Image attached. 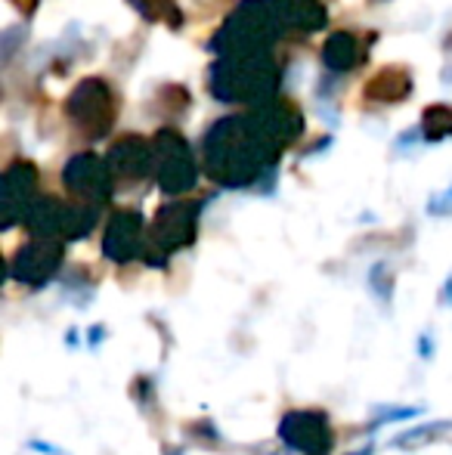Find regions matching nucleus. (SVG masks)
Returning <instances> with one entry per match:
<instances>
[{
	"instance_id": "obj_25",
	"label": "nucleus",
	"mask_w": 452,
	"mask_h": 455,
	"mask_svg": "<svg viewBox=\"0 0 452 455\" xmlns=\"http://www.w3.org/2000/svg\"><path fill=\"white\" fill-rule=\"evenodd\" d=\"M10 4L16 6L22 16H35V12H37V0H10Z\"/></svg>"
},
{
	"instance_id": "obj_27",
	"label": "nucleus",
	"mask_w": 452,
	"mask_h": 455,
	"mask_svg": "<svg viewBox=\"0 0 452 455\" xmlns=\"http://www.w3.org/2000/svg\"><path fill=\"white\" fill-rule=\"evenodd\" d=\"M356 455H369V452H356Z\"/></svg>"
},
{
	"instance_id": "obj_8",
	"label": "nucleus",
	"mask_w": 452,
	"mask_h": 455,
	"mask_svg": "<svg viewBox=\"0 0 452 455\" xmlns=\"http://www.w3.org/2000/svg\"><path fill=\"white\" fill-rule=\"evenodd\" d=\"M279 437L289 450L301 455H329L335 446V431L320 409H291L279 421Z\"/></svg>"
},
{
	"instance_id": "obj_5",
	"label": "nucleus",
	"mask_w": 452,
	"mask_h": 455,
	"mask_svg": "<svg viewBox=\"0 0 452 455\" xmlns=\"http://www.w3.org/2000/svg\"><path fill=\"white\" fill-rule=\"evenodd\" d=\"M97 208L91 202H59V198H37L31 204L25 227L31 235L41 239H59V242H81L97 227Z\"/></svg>"
},
{
	"instance_id": "obj_12",
	"label": "nucleus",
	"mask_w": 452,
	"mask_h": 455,
	"mask_svg": "<svg viewBox=\"0 0 452 455\" xmlns=\"http://www.w3.org/2000/svg\"><path fill=\"white\" fill-rule=\"evenodd\" d=\"M35 202H37V168L31 162H25V158H19L0 177V223H4V229L25 220Z\"/></svg>"
},
{
	"instance_id": "obj_22",
	"label": "nucleus",
	"mask_w": 452,
	"mask_h": 455,
	"mask_svg": "<svg viewBox=\"0 0 452 455\" xmlns=\"http://www.w3.org/2000/svg\"><path fill=\"white\" fill-rule=\"evenodd\" d=\"M372 288L381 294V298H387V294H391V275H387V267L385 264H378L372 270Z\"/></svg>"
},
{
	"instance_id": "obj_3",
	"label": "nucleus",
	"mask_w": 452,
	"mask_h": 455,
	"mask_svg": "<svg viewBox=\"0 0 452 455\" xmlns=\"http://www.w3.org/2000/svg\"><path fill=\"white\" fill-rule=\"evenodd\" d=\"M285 35L279 0H242L220 31L211 37V50L218 56L239 50H273Z\"/></svg>"
},
{
	"instance_id": "obj_21",
	"label": "nucleus",
	"mask_w": 452,
	"mask_h": 455,
	"mask_svg": "<svg viewBox=\"0 0 452 455\" xmlns=\"http://www.w3.org/2000/svg\"><path fill=\"white\" fill-rule=\"evenodd\" d=\"M452 425H443V421H437V425H428V427H418V431L412 434H403V437L397 440V446H403V450H412V446L418 443H431L434 440V434H447Z\"/></svg>"
},
{
	"instance_id": "obj_1",
	"label": "nucleus",
	"mask_w": 452,
	"mask_h": 455,
	"mask_svg": "<svg viewBox=\"0 0 452 455\" xmlns=\"http://www.w3.org/2000/svg\"><path fill=\"white\" fill-rule=\"evenodd\" d=\"M279 156L270 149L251 115H229L208 127L202 140V164L205 174L226 189H245L260 177H270Z\"/></svg>"
},
{
	"instance_id": "obj_18",
	"label": "nucleus",
	"mask_w": 452,
	"mask_h": 455,
	"mask_svg": "<svg viewBox=\"0 0 452 455\" xmlns=\"http://www.w3.org/2000/svg\"><path fill=\"white\" fill-rule=\"evenodd\" d=\"M146 22H164L168 28L180 31L183 28V10L177 6V0H127Z\"/></svg>"
},
{
	"instance_id": "obj_9",
	"label": "nucleus",
	"mask_w": 452,
	"mask_h": 455,
	"mask_svg": "<svg viewBox=\"0 0 452 455\" xmlns=\"http://www.w3.org/2000/svg\"><path fill=\"white\" fill-rule=\"evenodd\" d=\"M248 115H251L254 127H258L260 137L270 143V149L276 152V156H282V152L304 133L301 108L289 100H276V96H273V100L260 102V106L251 108Z\"/></svg>"
},
{
	"instance_id": "obj_16",
	"label": "nucleus",
	"mask_w": 452,
	"mask_h": 455,
	"mask_svg": "<svg viewBox=\"0 0 452 455\" xmlns=\"http://www.w3.org/2000/svg\"><path fill=\"white\" fill-rule=\"evenodd\" d=\"M366 100L381 102V106H397L412 93V75L406 66H385L369 78L366 84Z\"/></svg>"
},
{
	"instance_id": "obj_26",
	"label": "nucleus",
	"mask_w": 452,
	"mask_h": 455,
	"mask_svg": "<svg viewBox=\"0 0 452 455\" xmlns=\"http://www.w3.org/2000/svg\"><path fill=\"white\" fill-rule=\"evenodd\" d=\"M369 4H385V0H369Z\"/></svg>"
},
{
	"instance_id": "obj_14",
	"label": "nucleus",
	"mask_w": 452,
	"mask_h": 455,
	"mask_svg": "<svg viewBox=\"0 0 452 455\" xmlns=\"http://www.w3.org/2000/svg\"><path fill=\"white\" fill-rule=\"evenodd\" d=\"M109 168L118 180L139 183L149 174H155V143H149L139 133H127L109 149Z\"/></svg>"
},
{
	"instance_id": "obj_2",
	"label": "nucleus",
	"mask_w": 452,
	"mask_h": 455,
	"mask_svg": "<svg viewBox=\"0 0 452 455\" xmlns=\"http://www.w3.org/2000/svg\"><path fill=\"white\" fill-rule=\"evenodd\" d=\"M279 78H282V68L273 50H239V53L218 56L208 72V91L220 102L260 106L276 96Z\"/></svg>"
},
{
	"instance_id": "obj_20",
	"label": "nucleus",
	"mask_w": 452,
	"mask_h": 455,
	"mask_svg": "<svg viewBox=\"0 0 452 455\" xmlns=\"http://www.w3.org/2000/svg\"><path fill=\"white\" fill-rule=\"evenodd\" d=\"M189 102H193V96L183 84H162L155 93V108L168 118H180L189 108Z\"/></svg>"
},
{
	"instance_id": "obj_10",
	"label": "nucleus",
	"mask_w": 452,
	"mask_h": 455,
	"mask_svg": "<svg viewBox=\"0 0 452 455\" xmlns=\"http://www.w3.org/2000/svg\"><path fill=\"white\" fill-rule=\"evenodd\" d=\"M62 180H66V189L72 192L75 198L91 204H106L112 198V168L109 162H103L93 152H81V156H72L66 162V171H62Z\"/></svg>"
},
{
	"instance_id": "obj_23",
	"label": "nucleus",
	"mask_w": 452,
	"mask_h": 455,
	"mask_svg": "<svg viewBox=\"0 0 452 455\" xmlns=\"http://www.w3.org/2000/svg\"><path fill=\"white\" fill-rule=\"evenodd\" d=\"M428 211H431V214H437V217L452 214V186H449V192H443V196H434V198H431Z\"/></svg>"
},
{
	"instance_id": "obj_24",
	"label": "nucleus",
	"mask_w": 452,
	"mask_h": 455,
	"mask_svg": "<svg viewBox=\"0 0 452 455\" xmlns=\"http://www.w3.org/2000/svg\"><path fill=\"white\" fill-rule=\"evenodd\" d=\"M19 37H25L19 28H10V31H6V35H4V60H12V53H16Z\"/></svg>"
},
{
	"instance_id": "obj_13",
	"label": "nucleus",
	"mask_w": 452,
	"mask_h": 455,
	"mask_svg": "<svg viewBox=\"0 0 452 455\" xmlns=\"http://www.w3.org/2000/svg\"><path fill=\"white\" fill-rule=\"evenodd\" d=\"M146 251V220L139 211H115L103 233V254L112 264H131Z\"/></svg>"
},
{
	"instance_id": "obj_4",
	"label": "nucleus",
	"mask_w": 452,
	"mask_h": 455,
	"mask_svg": "<svg viewBox=\"0 0 452 455\" xmlns=\"http://www.w3.org/2000/svg\"><path fill=\"white\" fill-rule=\"evenodd\" d=\"M199 214H202V202H193V198L189 202L162 204L149 227V235H146V251H143L146 264L164 267L170 254L193 245L195 233H199Z\"/></svg>"
},
{
	"instance_id": "obj_15",
	"label": "nucleus",
	"mask_w": 452,
	"mask_h": 455,
	"mask_svg": "<svg viewBox=\"0 0 452 455\" xmlns=\"http://www.w3.org/2000/svg\"><path fill=\"white\" fill-rule=\"evenodd\" d=\"M279 10H282V25L289 37H310L329 22L322 0H279Z\"/></svg>"
},
{
	"instance_id": "obj_19",
	"label": "nucleus",
	"mask_w": 452,
	"mask_h": 455,
	"mask_svg": "<svg viewBox=\"0 0 452 455\" xmlns=\"http://www.w3.org/2000/svg\"><path fill=\"white\" fill-rule=\"evenodd\" d=\"M422 133H424V140H431V143H440V140L452 137V106L449 102H434V106L424 108Z\"/></svg>"
},
{
	"instance_id": "obj_17",
	"label": "nucleus",
	"mask_w": 452,
	"mask_h": 455,
	"mask_svg": "<svg viewBox=\"0 0 452 455\" xmlns=\"http://www.w3.org/2000/svg\"><path fill=\"white\" fill-rule=\"evenodd\" d=\"M362 62V44L353 31H335L329 35V41L322 44V66L329 72L341 75V72H353Z\"/></svg>"
},
{
	"instance_id": "obj_7",
	"label": "nucleus",
	"mask_w": 452,
	"mask_h": 455,
	"mask_svg": "<svg viewBox=\"0 0 452 455\" xmlns=\"http://www.w3.org/2000/svg\"><path fill=\"white\" fill-rule=\"evenodd\" d=\"M155 143V183L164 196H183L199 183V162L193 146L183 140L180 131L162 127L152 137Z\"/></svg>"
},
{
	"instance_id": "obj_6",
	"label": "nucleus",
	"mask_w": 452,
	"mask_h": 455,
	"mask_svg": "<svg viewBox=\"0 0 452 455\" xmlns=\"http://www.w3.org/2000/svg\"><path fill=\"white\" fill-rule=\"evenodd\" d=\"M66 115L84 137L91 140L106 137L115 127V121H118V102H115L109 81L97 78V75L78 81V87L68 93Z\"/></svg>"
},
{
	"instance_id": "obj_11",
	"label": "nucleus",
	"mask_w": 452,
	"mask_h": 455,
	"mask_svg": "<svg viewBox=\"0 0 452 455\" xmlns=\"http://www.w3.org/2000/svg\"><path fill=\"white\" fill-rule=\"evenodd\" d=\"M66 258V248L59 239H41V235H31L28 245H22L10 260V275L22 285H44L50 282L62 267Z\"/></svg>"
}]
</instances>
